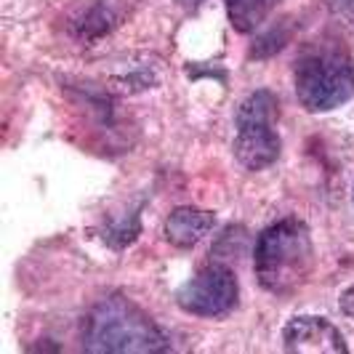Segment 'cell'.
Instances as JSON below:
<instances>
[{"label": "cell", "mask_w": 354, "mask_h": 354, "mask_svg": "<svg viewBox=\"0 0 354 354\" xmlns=\"http://www.w3.org/2000/svg\"><path fill=\"white\" fill-rule=\"evenodd\" d=\"M83 349L93 354H160L171 344L165 333L123 296H106L83 319Z\"/></svg>", "instance_id": "cell-1"}, {"label": "cell", "mask_w": 354, "mask_h": 354, "mask_svg": "<svg viewBox=\"0 0 354 354\" xmlns=\"http://www.w3.org/2000/svg\"><path fill=\"white\" fill-rule=\"evenodd\" d=\"M253 266L261 288L274 296H288L301 288L315 266V245L306 224L290 216L266 227L256 240Z\"/></svg>", "instance_id": "cell-2"}, {"label": "cell", "mask_w": 354, "mask_h": 354, "mask_svg": "<svg viewBox=\"0 0 354 354\" xmlns=\"http://www.w3.org/2000/svg\"><path fill=\"white\" fill-rule=\"evenodd\" d=\"M293 80L306 112H330L354 96V59L344 48L315 46L296 59Z\"/></svg>", "instance_id": "cell-3"}, {"label": "cell", "mask_w": 354, "mask_h": 354, "mask_svg": "<svg viewBox=\"0 0 354 354\" xmlns=\"http://www.w3.org/2000/svg\"><path fill=\"white\" fill-rule=\"evenodd\" d=\"M277 99L272 91H256L237 109V136H234V158L248 171L269 168L280 158V136L274 131Z\"/></svg>", "instance_id": "cell-4"}, {"label": "cell", "mask_w": 354, "mask_h": 354, "mask_svg": "<svg viewBox=\"0 0 354 354\" xmlns=\"http://www.w3.org/2000/svg\"><path fill=\"white\" fill-rule=\"evenodd\" d=\"M237 277L230 266L208 264L176 293V304L195 317H218L237 304Z\"/></svg>", "instance_id": "cell-5"}, {"label": "cell", "mask_w": 354, "mask_h": 354, "mask_svg": "<svg viewBox=\"0 0 354 354\" xmlns=\"http://www.w3.org/2000/svg\"><path fill=\"white\" fill-rule=\"evenodd\" d=\"M283 349L290 354H346L349 346L325 317H293L283 330Z\"/></svg>", "instance_id": "cell-6"}, {"label": "cell", "mask_w": 354, "mask_h": 354, "mask_svg": "<svg viewBox=\"0 0 354 354\" xmlns=\"http://www.w3.org/2000/svg\"><path fill=\"white\" fill-rule=\"evenodd\" d=\"M216 224V216L211 211H200V208H176L165 218V240L176 248H192L197 245Z\"/></svg>", "instance_id": "cell-7"}, {"label": "cell", "mask_w": 354, "mask_h": 354, "mask_svg": "<svg viewBox=\"0 0 354 354\" xmlns=\"http://www.w3.org/2000/svg\"><path fill=\"white\" fill-rule=\"evenodd\" d=\"M274 6L277 0H230L227 14L237 32H253L259 24H264Z\"/></svg>", "instance_id": "cell-8"}, {"label": "cell", "mask_w": 354, "mask_h": 354, "mask_svg": "<svg viewBox=\"0 0 354 354\" xmlns=\"http://www.w3.org/2000/svg\"><path fill=\"white\" fill-rule=\"evenodd\" d=\"M139 230H142L139 227V216H123V218L112 221L104 230V243L112 245V248H125V245H131L136 240Z\"/></svg>", "instance_id": "cell-9"}, {"label": "cell", "mask_w": 354, "mask_h": 354, "mask_svg": "<svg viewBox=\"0 0 354 354\" xmlns=\"http://www.w3.org/2000/svg\"><path fill=\"white\" fill-rule=\"evenodd\" d=\"M338 304H341V312L346 315V317L354 319V285L352 288H346L344 293H341V299H338Z\"/></svg>", "instance_id": "cell-10"}, {"label": "cell", "mask_w": 354, "mask_h": 354, "mask_svg": "<svg viewBox=\"0 0 354 354\" xmlns=\"http://www.w3.org/2000/svg\"><path fill=\"white\" fill-rule=\"evenodd\" d=\"M176 3H181L184 8H197L200 3H205V0H176Z\"/></svg>", "instance_id": "cell-11"}]
</instances>
